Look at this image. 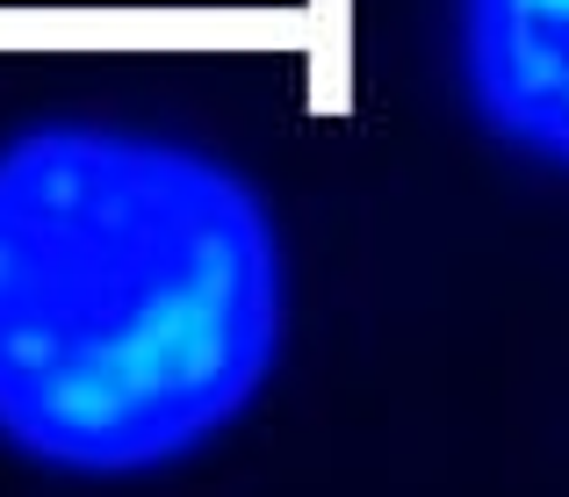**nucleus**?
<instances>
[{
	"mask_svg": "<svg viewBox=\"0 0 569 497\" xmlns=\"http://www.w3.org/2000/svg\"><path fill=\"white\" fill-rule=\"evenodd\" d=\"M289 267L260 188L173 138L43 123L0 145V440L144 476L267 389Z\"/></svg>",
	"mask_w": 569,
	"mask_h": 497,
	"instance_id": "f257e3e1",
	"label": "nucleus"
},
{
	"mask_svg": "<svg viewBox=\"0 0 569 497\" xmlns=\"http://www.w3.org/2000/svg\"><path fill=\"white\" fill-rule=\"evenodd\" d=\"M461 80L512 152L569 173V0H461Z\"/></svg>",
	"mask_w": 569,
	"mask_h": 497,
	"instance_id": "f03ea898",
	"label": "nucleus"
}]
</instances>
